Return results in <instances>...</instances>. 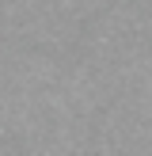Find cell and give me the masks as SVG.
I'll return each mask as SVG.
<instances>
[]
</instances>
